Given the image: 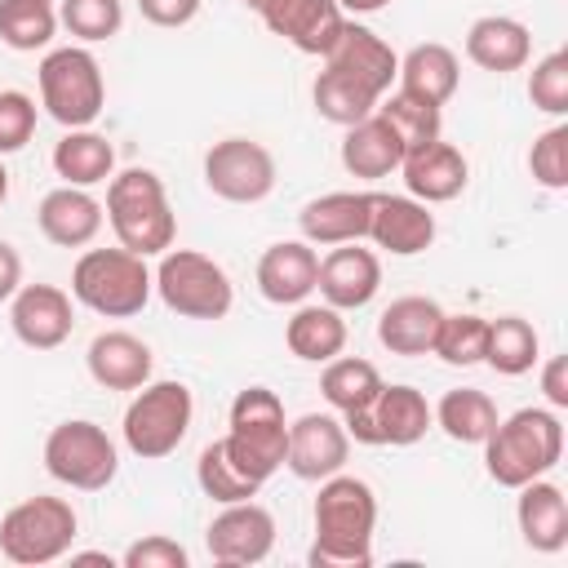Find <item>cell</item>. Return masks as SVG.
<instances>
[{"label":"cell","instance_id":"cell-1","mask_svg":"<svg viewBox=\"0 0 568 568\" xmlns=\"http://www.w3.org/2000/svg\"><path fill=\"white\" fill-rule=\"evenodd\" d=\"M315 541L306 550L311 568H368L373 564V528H377V493L359 475L320 479L315 506Z\"/></svg>","mask_w":568,"mask_h":568},{"label":"cell","instance_id":"cell-2","mask_svg":"<svg viewBox=\"0 0 568 568\" xmlns=\"http://www.w3.org/2000/svg\"><path fill=\"white\" fill-rule=\"evenodd\" d=\"M564 457V422L559 408H519L493 426L484 439V470L501 488H519L541 479Z\"/></svg>","mask_w":568,"mask_h":568},{"label":"cell","instance_id":"cell-3","mask_svg":"<svg viewBox=\"0 0 568 568\" xmlns=\"http://www.w3.org/2000/svg\"><path fill=\"white\" fill-rule=\"evenodd\" d=\"M102 209H106V222H111L120 248L142 253V257H160L164 248H173L178 217L169 209L164 182L151 169H120V173H111Z\"/></svg>","mask_w":568,"mask_h":568},{"label":"cell","instance_id":"cell-4","mask_svg":"<svg viewBox=\"0 0 568 568\" xmlns=\"http://www.w3.org/2000/svg\"><path fill=\"white\" fill-rule=\"evenodd\" d=\"M151 271L142 253L129 248H84L71 266V297L106 320H129L151 302Z\"/></svg>","mask_w":568,"mask_h":568},{"label":"cell","instance_id":"cell-5","mask_svg":"<svg viewBox=\"0 0 568 568\" xmlns=\"http://www.w3.org/2000/svg\"><path fill=\"white\" fill-rule=\"evenodd\" d=\"M226 453L235 457V466L244 475H253L257 484H266L288 453V417H284V399L271 386H244L231 399V430L222 435Z\"/></svg>","mask_w":568,"mask_h":568},{"label":"cell","instance_id":"cell-6","mask_svg":"<svg viewBox=\"0 0 568 568\" xmlns=\"http://www.w3.org/2000/svg\"><path fill=\"white\" fill-rule=\"evenodd\" d=\"M36 80H40V106L62 129H89L106 106L102 67L84 44L49 49L44 62L36 67Z\"/></svg>","mask_w":568,"mask_h":568},{"label":"cell","instance_id":"cell-7","mask_svg":"<svg viewBox=\"0 0 568 568\" xmlns=\"http://www.w3.org/2000/svg\"><path fill=\"white\" fill-rule=\"evenodd\" d=\"M75 528H80V515L67 497L36 493V497H27L0 515V555L9 564H22V568L53 564V559L71 555Z\"/></svg>","mask_w":568,"mask_h":568},{"label":"cell","instance_id":"cell-8","mask_svg":"<svg viewBox=\"0 0 568 568\" xmlns=\"http://www.w3.org/2000/svg\"><path fill=\"white\" fill-rule=\"evenodd\" d=\"M151 280L160 302L182 320H222L235 306V284L222 262L195 248H164Z\"/></svg>","mask_w":568,"mask_h":568},{"label":"cell","instance_id":"cell-9","mask_svg":"<svg viewBox=\"0 0 568 568\" xmlns=\"http://www.w3.org/2000/svg\"><path fill=\"white\" fill-rule=\"evenodd\" d=\"M195 417V399L186 382H146L124 408V448L142 462H160L182 448Z\"/></svg>","mask_w":568,"mask_h":568},{"label":"cell","instance_id":"cell-10","mask_svg":"<svg viewBox=\"0 0 568 568\" xmlns=\"http://www.w3.org/2000/svg\"><path fill=\"white\" fill-rule=\"evenodd\" d=\"M44 470L75 488V493H102L115 470H120V448L115 439L98 426V422H84V417H71V422H58L44 439Z\"/></svg>","mask_w":568,"mask_h":568},{"label":"cell","instance_id":"cell-11","mask_svg":"<svg viewBox=\"0 0 568 568\" xmlns=\"http://www.w3.org/2000/svg\"><path fill=\"white\" fill-rule=\"evenodd\" d=\"M204 186L226 204H257L275 191V155L253 138H222L204 151Z\"/></svg>","mask_w":568,"mask_h":568},{"label":"cell","instance_id":"cell-12","mask_svg":"<svg viewBox=\"0 0 568 568\" xmlns=\"http://www.w3.org/2000/svg\"><path fill=\"white\" fill-rule=\"evenodd\" d=\"M204 546H209L213 564H226V568L262 564L275 550V515L253 497L248 501H231L209 519Z\"/></svg>","mask_w":568,"mask_h":568},{"label":"cell","instance_id":"cell-13","mask_svg":"<svg viewBox=\"0 0 568 568\" xmlns=\"http://www.w3.org/2000/svg\"><path fill=\"white\" fill-rule=\"evenodd\" d=\"M9 328L22 346L31 351H53L71 337L75 328V311H71V293L58 284H22L9 297Z\"/></svg>","mask_w":568,"mask_h":568},{"label":"cell","instance_id":"cell-14","mask_svg":"<svg viewBox=\"0 0 568 568\" xmlns=\"http://www.w3.org/2000/svg\"><path fill=\"white\" fill-rule=\"evenodd\" d=\"M351 457V435L346 426L333 417V413H302L297 422H288V453H284V466L297 475V479H328L346 466Z\"/></svg>","mask_w":568,"mask_h":568},{"label":"cell","instance_id":"cell-15","mask_svg":"<svg viewBox=\"0 0 568 568\" xmlns=\"http://www.w3.org/2000/svg\"><path fill=\"white\" fill-rule=\"evenodd\" d=\"M324 67L337 71V75H346V80H355V84H364L368 93L382 98L390 89L395 71H399V58H395V49L373 27L346 18L342 31H337V40L324 53Z\"/></svg>","mask_w":568,"mask_h":568},{"label":"cell","instance_id":"cell-16","mask_svg":"<svg viewBox=\"0 0 568 568\" xmlns=\"http://www.w3.org/2000/svg\"><path fill=\"white\" fill-rule=\"evenodd\" d=\"M315 288L328 306L337 311H359L377 297L382 288V262L373 248H364L359 240L351 244H333L324 257H320V275H315Z\"/></svg>","mask_w":568,"mask_h":568},{"label":"cell","instance_id":"cell-17","mask_svg":"<svg viewBox=\"0 0 568 568\" xmlns=\"http://www.w3.org/2000/svg\"><path fill=\"white\" fill-rule=\"evenodd\" d=\"M257 13L271 36L288 40L297 53H311V58H324L346 22L337 0H266Z\"/></svg>","mask_w":568,"mask_h":568},{"label":"cell","instance_id":"cell-18","mask_svg":"<svg viewBox=\"0 0 568 568\" xmlns=\"http://www.w3.org/2000/svg\"><path fill=\"white\" fill-rule=\"evenodd\" d=\"M368 240L395 257H417L435 244V213L430 204L413 195H382L373 191V217H368Z\"/></svg>","mask_w":568,"mask_h":568},{"label":"cell","instance_id":"cell-19","mask_svg":"<svg viewBox=\"0 0 568 568\" xmlns=\"http://www.w3.org/2000/svg\"><path fill=\"white\" fill-rule=\"evenodd\" d=\"M368 217H373V191H328L302 204L297 226L306 244L333 248V244L368 240Z\"/></svg>","mask_w":568,"mask_h":568},{"label":"cell","instance_id":"cell-20","mask_svg":"<svg viewBox=\"0 0 568 568\" xmlns=\"http://www.w3.org/2000/svg\"><path fill=\"white\" fill-rule=\"evenodd\" d=\"M399 173H404L408 195L422 200V204H448V200H457V195L466 191V182H470L466 155H462L453 142H444V138H435L430 146L408 151V155L399 160Z\"/></svg>","mask_w":568,"mask_h":568},{"label":"cell","instance_id":"cell-21","mask_svg":"<svg viewBox=\"0 0 568 568\" xmlns=\"http://www.w3.org/2000/svg\"><path fill=\"white\" fill-rule=\"evenodd\" d=\"M320 253L306 240H280L257 257V293L275 306H297L315 293Z\"/></svg>","mask_w":568,"mask_h":568},{"label":"cell","instance_id":"cell-22","mask_svg":"<svg viewBox=\"0 0 568 568\" xmlns=\"http://www.w3.org/2000/svg\"><path fill=\"white\" fill-rule=\"evenodd\" d=\"M102 217H106V209L89 195V186H67V182L53 186L40 200V209H36L40 235L49 244H58V248H84V244H93L98 231H102Z\"/></svg>","mask_w":568,"mask_h":568},{"label":"cell","instance_id":"cell-23","mask_svg":"<svg viewBox=\"0 0 568 568\" xmlns=\"http://www.w3.org/2000/svg\"><path fill=\"white\" fill-rule=\"evenodd\" d=\"M84 364H89V377L102 386V390H138L151 382V346L124 328H106L89 342L84 351Z\"/></svg>","mask_w":568,"mask_h":568},{"label":"cell","instance_id":"cell-24","mask_svg":"<svg viewBox=\"0 0 568 568\" xmlns=\"http://www.w3.org/2000/svg\"><path fill=\"white\" fill-rule=\"evenodd\" d=\"M515 493H519V501H515V524H519L524 546L537 550V555L564 550V546H568V501H564V488L541 475V479L519 484Z\"/></svg>","mask_w":568,"mask_h":568},{"label":"cell","instance_id":"cell-25","mask_svg":"<svg viewBox=\"0 0 568 568\" xmlns=\"http://www.w3.org/2000/svg\"><path fill=\"white\" fill-rule=\"evenodd\" d=\"M466 58H470L479 71H493V75L519 71V67H528V58H532V31H528L519 18L484 13V18H475L470 31H466Z\"/></svg>","mask_w":568,"mask_h":568},{"label":"cell","instance_id":"cell-26","mask_svg":"<svg viewBox=\"0 0 568 568\" xmlns=\"http://www.w3.org/2000/svg\"><path fill=\"white\" fill-rule=\"evenodd\" d=\"M439 320H444V306L435 297H422V293L395 297L377 315V342L390 355H408V359L413 355H430L435 333H439Z\"/></svg>","mask_w":568,"mask_h":568},{"label":"cell","instance_id":"cell-27","mask_svg":"<svg viewBox=\"0 0 568 568\" xmlns=\"http://www.w3.org/2000/svg\"><path fill=\"white\" fill-rule=\"evenodd\" d=\"M395 80H399V93L422 98V102H430V106H444V102L457 93V84H462V62H457V53H453L448 44L422 40V44H413V49L399 58Z\"/></svg>","mask_w":568,"mask_h":568},{"label":"cell","instance_id":"cell-28","mask_svg":"<svg viewBox=\"0 0 568 568\" xmlns=\"http://www.w3.org/2000/svg\"><path fill=\"white\" fill-rule=\"evenodd\" d=\"M404 160V146L395 138V129L373 111L368 120L351 124L346 138H342V169L351 178H364V182H377V178H390Z\"/></svg>","mask_w":568,"mask_h":568},{"label":"cell","instance_id":"cell-29","mask_svg":"<svg viewBox=\"0 0 568 568\" xmlns=\"http://www.w3.org/2000/svg\"><path fill=\"white\" fill-rule=\"evenodd\" d=\"M373 426H377V444L408 448L435 426V413H430V404L417 386H404V382L386 386L382 382V390L373 399Z\"/></svg>","mask_w":568,"mask_h":568},{"label":"cell","instance_id":"cell-30","mask_svg":"<svg viewBox=\"0 0 568 568\" xmlns=\"http://www.w3.org/2000/svg\"><path fill=\"white\" fill-rule=\"evenodd\" d=\"M346 337H351V333H346V320H342V311L328 306V302H320V306L297 302L293 320L284 324V346H288L297 359H306V364H328L333 355L346 351Z\"/></svg>","mask_w":568,"mask_h":568},{"label":"cell","instance_id":"cell-31","mask_svg":"<svg viewBox=\"0 0 568 568\" xmlns=\"http://www.w3.org/2000/svg\"><path fill=\"white\" fill-rule=\"evenodd\" d=\"M53 173L67 186H98L115 173V146L93 129H67L53 146Z\"/></svg>","mask_w":568,"mask_h":568},{"label":"cell","instance_id":"cell-32","mask_svg":"<svg viewBox=\"0 0 568 568\" xmlns=\"http://www.w3.org/2000/svg\"><path fill=\"white\" fill-rule=\"evenodd\" d=\"M430 413H435V426H439L453 444H484V439L493 435V426L501 422L493 395H488V390H475V386L444 390V399H439Z\"/></svg>","mask_w":568,"mask_h":568},{"label":"cell","instance_id":"cell-33","mask_svg":"<svg viewBox=\"0 0 568 568\" xmlns=\"http://www.w3.org/2000/svg\"><path fill=\"white\" fill-rule=\"evenodd\" d=\"M541 359V337L524 315H497L488 320L484 337V364L501 377H519Z\"/></svg>","mask_w":568,"mask_h":568},{"label":"cell","instance_id":"cell-34","mask_svg":"<svg viewBox=\"0 0 568 568\" xmlns=\"http://www.w3.org/2000/svg\"><path fill=\"white\" fill-rule=\"evenodd\" d=\"M320 390L328 399V408L337 413H355V408H368L382 390V373L373 359H359V355H333L320 373Z\"/></svg>","mask_w":568,"mask_h":568},{"label":"cell","instance_id":"cell-35","mask_svg":"<svg viewBox=\"0 0 568 568\" xmlns=\"http://www.w3.org/2000/svg\"><path fill=\"white\" fill-rule=\"evenodd\" d=\"M311 102H315V111L328 120V124H342V129H351V124H359V120H368L373 111H377V93H368L364 84H355V80H346V75H337V71H320L315 75V84H311Z\"/></svg>","mask_w":568,"mask_h":568},{"label":"cell","instance_id":"cell-36","mask_svg":"<svg viewBox=\"0 0 568 568\" xmlns=\"http://www.w3.org/2000/svg\"><path fill=\"white\" fill-rule=\"evenodd\" d=\"M195 479H200V493H204L209 501H217V506L248 501V497L262 493V484L235 466V457L226 453V439H213V444L200 453V462H195Z\"/></svg>","mask_w":568,"mask_h":568},{"label":"cell","instance_id":"cell-37","mask_svg":"<svg viewBox=\"0 0 568 568\" xmlns=\"http://www.w3.org/2000/svg\"><path fill=\"white\" fill-rule=\"evenodd\" d=\"M58 9L53 0H0V40L18 53H36L53 40Z\"/></svg>","mask_w":568,"mask_h":568},{"label":"cell","instance_id":"cell-38","mask_svg":"<svg viewBox=\"0 0 568 568\" xmlns=\"http://www.w3.org/2000/svg\"><path fill=\"white\" fill-rule=\"evenodd\" d=\"M377 115L395 129L404 155L417 151V146H430V142L444 133L439 106H430V102H422V98H408V93H390L386 102H377Z\"/></svg>","mask_w":568,"mask_h":568},{"label":"cell","instance_id":"cell-39","mask_svg":"<svg viewBox=\"0 0 568 568\" xmlns=\"http://www.w3.org/2000/svg\"><path fill=\"white\" fill-rule=\"evenodd\" d=\"M484 337H488V320H479L470 311L466 315H448L444 311L430 355H439L453 368H470V364H484Z\"/></svg>","mask_w":568,"mask_h":568},{"label":"cell","instance_id":"cell-40","mask_svg":"<svg viewBox=\"0 0 568 568\" xmlns=\"http://www.w3.org/2000/svg\"><path fill=\"white\" fill-rule=\"evenodd\" d=\"M58 22H62L75 40L98 44V40L120 36V27H124V4H120V0H62Z\"/></svg>","mask_w":568,"mask_h":568},{"label":"cell","instance_id":"cell-41","mask_svg":"<svg viewBox=\"0 0 568 568\" xmlns=\"http://www.w3.org/2000/svg\"><path fill=\"white\" fill-rule=\"evenodd\" d=\"M528 102L546 115H568V49H555L541 62H532Z\"/></svg>","mask_w":568,"mask_h":568},{"label":"cell","instance_id":"cell-42","mask_svg":"<svg viewBox=\"0 0 568 568\" xmlns=\"http://www.w3.org/2000/svg\"><path fill=\"white\" fill-rule=\"evenodd\" d=\"M528 173L546 191H564L568 186V124H550L546 133L532 138Z\"/></svg>","mask_w":568,"mask_h":568},{"label":"cell","instance_id":"cell-43","mask_svg":"<svg viewBox=\"0 0 568 568\" xmlns=\"http://www.w3.org/2000/svg\"><path fill=\"white\" fill-rule=\"evenodd\" d=\"M36 98L22 93V89H0V155H13L22 151L31 138H36Z\"/></svg>","mask_w":568,"mask_h":568},{"label":"cell","instance_id":"cell-44","mask_svg":"<svg viewBox=\"0 0 568 568\" xmlns=\"http://www.w3.org/2000/svg\"><path fill=\"white\" fill-rule=\"evenodd\" d=\"M120 564H124V568H186L191 555H186L182 541H173V537H164V532H151V537H138V541L120 555Z\"/></svg>","mask_w":568,"mask_h":568},{"label":"cell","instance_id":"cell-45","mask_svg":"<svg viewBox=\"0 0 568 568\" xmlns=\"http://www.w3.org/2000/svg\"><path fill=\"white\" fill-rule=\"evenodd\" d=\"M138 13L151 27H186L200 13V0H138Z\"/></svg>","mask_w":568,"mask_h":568},{"label":"cell","instance_id":"cell-46","mask_svg":"<svg viewBox=\"0 0 568 568\" xmlns=\"http://www.w3.org/2000/svg\"><path fill=\"white\" fill-rule=\"evenodd\" d=\"M541 395L550 408H568V359L564 355H550L541 364Z\"/></svg>","mask_w":568,"mask_h":568},{"label":"cell","instance_id":"cell-47","mask_svg":"<svg viewBox=\"0 0 568 568\" xmlns=\"http://www.w3.org/2000/svg\"><path fill=\"white\" fill-rule=\"evenodd\" d=\"M22 288V257L9 240H0V302H9Z\"/></svg>","mask_w":568,"mask_h":568},{"label":"cell","instance_id":"cell-48","mask_svg":"<svg viewBox=\"0 0 568 568\" xmlns=\"http://www.w3.org/2000/svg\"><path fill=\"white\" fill-rule=\"evenodd\" d=\"M390 0H337V9L342 13H377V9H386Z\"/></svg>","mask_w":568,"mask_h":568},{"label":"cell","instance_id":"cell-49","mask_svg":"<svg viewBox=\"0 0 568 568\" xmlns=\"http://www.w3.org/2000/svg\"><path fill=\"white\" fill-rule=\"evenodd\" d=\"M71 564H106V568H111V555H98V550H84V555H71Z\"/></svg>","mask_w":568,"mask_h":568},{"label":"cell","instance_id":"cell-50","mask_svg":"<svg viewBox=\"0 0 568 568\" xmlns=\"http://www.w3.org/2000/svg\"><path fill=\"white\" fill-rule=\"evenodd\" d=\"M4 200H9V169L0 164V204H4Z\"/></svg>","mask_w":568,"mask_h":568},{"label":"cell","instance_id":"cell-51","mask_svg":"<svg viewBox=\"0 0 568 568\" xmlns=\"http://www.w3.org/2000/svg\"><path fill=\"white\" fill-rule=\"evenodd\" d=\"M244 4H248V9H253V13H257V9H262V4H266V0H244Z\"/></svg>","mask_w":568,"mask_h":568}]
</instances>
